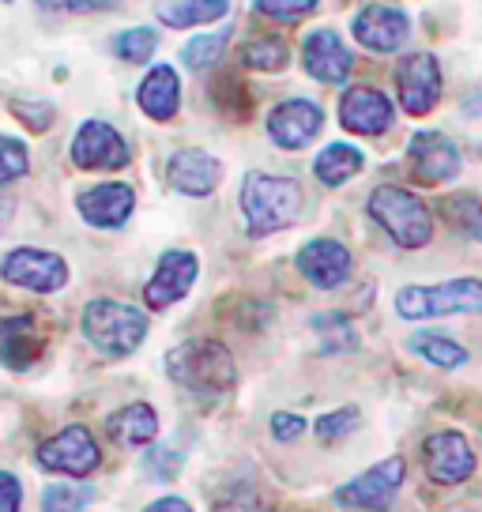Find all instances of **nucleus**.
<instances>
[{"label": "nucleus", "mask_w": 482, "mask_h": 512, "mask_svg": "<svg viewBox=\"0 0 482 512\" xmlns=\"http://www.w3.org/2000/svg\"><path fill=\"white\" fill-rule=\"evenodd\" d=\"M238 204H241L245 230L253 238L279 234V230H287L302 215V185L294 177L253 170V174H245V181H241Z\"/></svg>", "instance_id": "f257e3e1"}, {"label": "nucleus", "mask_w": 482, "mask_h": 512, "mask_svg": "<svg viewBox=\"0 0 482 512\" xmlns=\"http://www.w3.org/2000/svg\"><path fill=\"white\" fill-rule=\"evenodd\" d=\"M166 373H170V381L181 384L185 392H193V396H226L234 381H238V366H234V358L226 351L223 343H215V339H189V343H181L174 351L166 354Z\"/></svg>", "instance_id": "f03ea898"}, {"label": "nucleus", "mask_w": 482, "mask_h": 512, "mask_svg": "<svg viewBox=\"0 0 482 512\" xmlns=\"http://www.w3.org/2000/svg\"><path fill=\"white\" fill-rule=\"evenodd\" d=\"M83 336L106 358H125L147 336V313L129 302L113 298H95L83 305Z\"/></svg>", "instance_id": "7ed1b4c3"}, {"label": "nucleus", "mask_w": 482, "mask_h": 512, "mask_svg": "<svg viewBox=\"0 0 482 512\" xmlns=\"http://www.w3.org/2000/svg\"><path fill=\"white\" fill-rule=\"evenodd\" d=\"M370 215L373 223L385 230L388 238L403 249H422L434 238V215L418 200L415 192L400 185H381L370 192Z\"/></svg>", "instance_id": "20e7f679"}, {"label": "nucleus", "mask_w": 482, "mask_h": 512, "mask_svg": "<svg viewBox=\"0 0 482 512\" xmlns=\"http://www.w3.org/2000/svg\"><path fill=\"white\" fill-rule=\"evenodd\" d=\"M396 313L403 320L482 313V283L479 279H449V283H437V287H403L396 294Z\"/></svg>", "instance_id": "39448f33"}, {"label": "nucleus", "mask_w": 482, "mask_h": 512, "mask_svg": "<svg viewBox=\"0 0 482 512\" xmlns=\"http://www.w3.org/2000/svg\"><path fill=\"white\" fill-rule=\"evenodd\" d=\"M0 279L34 294H53L68 283V264L46 249H12L0 260Z\"/></svg>", "instance_id": "423d86ee"}, {"label": "nucleus", "mask_w": 482, "mask_h": 512, "mask_svg": "<svg viewBox=\"0 0 482 512\" xmlns=\"http://www.w3.org/2000/svg\"><path fill=\"white\" fill-rule=\"evenodd\" d=\"M38 464L46 471H57V475H76V479H87L98 464H102V452H98L91 430L83 426H68L57 437H49L46 445H38Z\"/></svg>", "instance_id": "0eeeda50"}, {"label": "nucleus", "mask_w": 482, "mask_h": 512, "mask_svg": "<svg viewBox=\"0 0 482 512\" xmlns=\"http://www.w3.org/2000/svg\"><path fill=\"white\" fill-rule=\"evenodd\" d=\"M196 272H200V264H196V256L189 249H170V253L159 256V268L155 275L147 279L144 287V302L147 309H170L174 302H181L196 283Z\"/></svg>", "instance_id": "6e6552de"}, {"label": "nucleus", "mask_w": 482, "mask_h": 512, "mask_svg": "<svg viewBox=\"0 0 482 512\" xmlns=\"http://www.w3.org/2000/svg\"><path fill=\"white\" fill-rule=\"evenodd\" d=\"M72 162L80 170H121L129 162V144L106 121H83L72 140Z\"/></svg>", "instance_id": "1a4fd4ad"}, {"label": "nucleus", "mask_w": 482, "mask_h": 512, "mask_svg": "<svg viewBox=\"0 0 482 512\" xmlns=\"http://www.w3.org/2000/svg\"><path fill=\"white\" fill-rule=\"evenodd\" d=\"M324 125V110L309 98H287L268 113V136L283 151H298L317 140V132Z\"/></svg>", "instance_id": "9d476101"}, {"label": "nucleus", "mask_w": 482, "mask_h": 512, "mask_svg": "<svg viewBox=\"0 0 482 512\" xmlns=\"http://www.w3.org/2000/svg\"><path fill=\"white\" fill-rule=\"evenodd\" d=\"M354 38L373 53H396L411 34V19L396 4H366L351 23Z\"/></svg>", "instance_id": "9b49d317"}, {"label": "nucleus", "mask_w": 482, "mask_h": 512, "mask_svg": "<svg viewBox=\"0 0 482 512\" xmlns=\"http://www.w3.org/2000/svg\"><path fill=\"white\" fill-rule=\"evenodd\" d=\"M422 456H426V475L441 486H456V482L471 479V471H475V452H471L464 433L456 430H441L434 437H426Z\"/></svg>", "instance_id": "f8f14e48"}, {"label": "nucleus", "mask_w": 482, "mask_h": 512, "mask_svg": "<svg viewBox=\"0 0 482 512\" xmlns=\"http://www.w3.org/2000/svg\"><path fill=\"white\" fill-rule=\"evenodd\" d=\"M396 87H400V102L407 113H430L441 98V64L434 53H411L396 72Z\"/></svg>", "instance_id": "ddd939ff"}, {"label": "nucleus", "mask_w": 482, "mask_h": 512, "mask_svg": "<svg viewBox=\"0 0 482 512\" xmlns=\"http://www.w3.org/2000/svg\"><path fill=\"white\" fill-rule=\"evenodd\" d=\"M403 460L400 456H388L377 467H370L366 475H358L354 482L339 486L336 490V505L343 509H381L388 497L403 486Z\"/></svg>", "instance_id": "4468645a"}, {"label": "nucleus", "mask_w": 482, "mask_h": 512, "mask_svg": "<svg viewBox=\"0 0 482 512\" xmlns=\"http://www.w3.org/2000/svg\"><path fill=\"white\" fill-rule=\"evenodd\" d=\"M407 159H411V170H415L418 181L426 185H441V181H452L460 174V151L449 136L441 132H415L411 144H407Z\"/></svg>", "instance_id": "2eb2a0df"}, {"label": "nucleus", "mask_w": 482, "mask_h": 512, "mask_svg": "<svg viewBox=\"0 0 482 512\" xmlns=\"http://www.w3.org/2000/svg\"><path fill=\"white\" fill-rule=\"evenodd\" d=\"M76 208H80L83 223L98 226V230H117V226L129 223L132 208H136V192L125 181H106L76 196Z\"/></svg>", "instance_id": "dca6fc26"}, {"label": "nucleus", "mask_w": 482, "mask_h": 512, "mask_svg": "<svg viewBox=\"0 0 482 512\" xmlns=\"http://www.w3.org/2000/svg\"><path fill=\"white\" fill-rule=\"evenodd\" d=\"M339 121L354 136H381V132L392 128L396 113H392V102L381 91H373V87H351L343 95V102H339Z\"/></svg>", "instance_id": "f3484780"}, {"label": "nucleus", "mask_w": 482, "mask_h": 512, "mask_svg": "<svg viewBox=\"0 0 482 512\" xmlns=\"http://www.w3.org/2000/svg\"><path fill=\"white\" fill-rule=\"evenodd\" d=\"M298 272L306 275L313 287L336 290L351 275V253H347V245H339L332 238H313L298 253Z\"/></svg>", "instance_id": "a211bd4d"}, {"label": "nucleus", "mask_w": 482, "mask_h": 512, "mask_svg": "<svg viewBox=\"0 0 482 512\" xmlns=\"http://www.w3.org/2000/svg\"><path fill=\"white\" fill-rule=\"evenodd\" d=\"M166 181L181 196H211L223 181V166L200 147H185L166 162Z\"/></svg>", "instance_id": "6ab92c4d"}, {"label": "nucleus", "mask_w": 482, "mask_h": 512, "mask_svg": "<svg viewBox=\"0 0 482 512\" xmlns=\"http://www.w3.org/2000/svg\"><path fill=\"white\" fill-rule=\"evenodd\" d=\"M302 64L317 83H343L351 76L354 57L336 31H309L302 42Z\"/></svg>", "instance_id": "aec40b11"}, {"label": "nucleus", "mask_w": 482, "mask_h": 512, "mask_svg": "<svg viewBox=\"0 0 482 512\" xmlns=\"http://www.w3.org/2000/svg\"><path fill=\"white\" fill-rule=\"evenodd\" d=\"M136 98H140V110H144L151 121H170V117L177 113V106H181V80H177V68H170V64H155V68L144 76V83H140Z\"/></svg>", "instance_id": "412c9836"}, {"label": "nucleus", "mask_w": 482, "mask_h": 512, "mask_svg": "<svg viewBox=\"0 0 482 512\" xmlns=\"http://www.w3.org/2000/svg\"><path fill=\"white\" fill-rule=\"evenodd\" d=\"M106 433L113 437V445L121 448L151 445L155 433H159V415L147 403H132V407H121L117 415L106 418Z\"/></svg>", "instance_id": "4be33fe9"}, {"label": "nucleus", "mask_w": 482, "mask_h": 512, "mask_svg": "<svg viewBox=\"0 0 482 512\" xmlns=\"http://www.w3.org/2000/svg\"><path fill=\"white\" fill-rule=\"evenodd\" d=\"M42 351V343L34 336V320L31 317H8L0 320V358L12 369L31 366Z\"/></svg>", "instance_id": "5701e85b"}, {"label": "nucleus", "mask_w": 482, "mask_h": 512, "mask_svg": "<svg viewBox=\"0 0 482 512\" xmlns=\"http://www.w3.org/2000/svg\"><path fill=\"white\" fill-rule=\"evenodd\" d=\"M226 16H230V0H162L159 4V19L174 31L215 23Z\"/></svg>", "instance_id": "b1692460"}, {"label": "nucleus", "mask_w": 482, "mask_h": 512, "mask_svg": "<svg viewBox=\"0 0 482 512\" xmlns=\"http://www.w3.org/2000/svg\"><path fill=\"white\" fill-rule=\"evenodd\" d=\"M366 166V155L358 151V147L351 144H328L313 159V174H317V181L321 185H328V189H336V185H343V181H351L358 170Z\"/></svg>", "instance_id": "393cba45"}, {"label": "nucleus", "mask_w": 482, "mask_h": 512, "mask_svg": "<svg viewBox=\"0 0 482 512\" xmlns=\"http://www.w3.org/2000/svg\"><path fill=\"white\" fill-rule=\"evenodd\" d=\"M411 351L422 354V358L437 369H460L467 362L464 347L452 343L449 336H437V332H415V336H411Z\"/></svg>", "instance_id": "a878e982"}, {"label": "nucleus", "mask_w": 482, "mask_h": 512, "mask_svg": "<svg viewBox=\"0 0 482 512\" xmlns=\"http://www.w3.org/2000/svg\"><path fill=\"white\" fill-rule=\"evenodd\" d=\"M226 42H230V27L211 31V34H196V38H189V42L181 46V64L193 68V72H204V68H211V64L223 57Z\"/></svg>", "instance_id": "bb28decb"}, {"label": "nucleus", "mask_w": 482, "mask_h": 512, "mask_svg": "<svg viewBox=\"0 0 482 512\" xmlns=\"http://www.w3.org/2000/svg\"><path fill=\"white\" fill-rule=\"evenodd\" d=\"M441 211H445V219L452 223V230H460V234H467V238L482 241L479 196H471V192H456V196H449V200L441 204Z\"/></svg>", "instance_id": "cd10ccee"}, {"label": "nucleus", "mask_w": 482, "mask_h": 512, "mask_svg": "<svg viewBox=\"0 0 482 512\" xmlns=\"http://www.w3.org/2000/svg\"><path fill=\"white\" fill-rule=\"evenodd\" d=\"M241 57H245L249 68H257V72H283L290 61V49L283 38L268 34V38H253L249 46L241 49Z\"/></svg>", "instance_id": "c85d7f7f"}, {"label": "nucleus", "mask_w": 482, "mask_h": 512, "mask_svg": "<svg viewBox=\"0 0 482 512\" xmlns=\"http://www.w3.org/2000/svg\"><path fill=\"white\" fill-rule=\"evenodd\" d=\"M95 490L83 482H53L42 490V512H83L91 505Z\"/></svg>", "instance_id": "c756f323"}, {"label": "nucleus", "mask_w": 482, "mask_h": 512, "mask_svg": "<svg viewBox=\"0 0 482 512\" xmlns=\"http://www.w3.org/2000/svg\"><path fill=\"white\" fill-rule=\"evenodd\" d=\"M155 49H159V38L147 31V27H132V31H121L113 38V53L129 64H147Z\"/></svg>", "instance_id": "7c9ffc66"}, {"label": "nucleus", "mask_w": 482, "mask_h": 512, "mask_svg": "<svg viewBox=\"0 0 482 512\" xmlns=\"http://www.w3.org/2000/svg\"><path fill=\"white\" fill-rule=\"evenodd\" d=\"M31 170V155L27 144L16 136H0V185H12Z\"/></svg>", "instance_id": "2f4dec72"}, {"label": "nucleus", "mask_w": 482, "mask_h": 512, "mask_svg": "<svg viewBox=\"0 0 482 512\" xmlns=\"http://www.w3.org/2000/svg\"><path fill=\"white\" fill-rule=\"evenodd\" d=\"M147 471H151V479H174L177 471H181V464H185V452L174 445H151V452H147Z\"/></svg>", "instance_id": "473e14b6"}, {"label": "nucleus", "mask_w": 482, "mask_h": 512, "mask_svg": "<svg viewBox=\"0 0 482 512\" xmlns=\"http://www.w3.org/2000/svg\"><path fill=\"white\" fill-rule=\"evenodd\" d=\"M317 4H321V0H253V8H257L260 16L283 19V23H294V19L309 16Z\"/></svg>", "instance_id": "72a5a7b5"}, {"label": "nucleus", "mask_w": 482, "mask_h": 512, "mask_svg": "<svg viewBox=\"0 0 482 512\" xmlns=\"http://www.w3.org/2000/svg\"><path fill=\"white\" fill-rule=\"evenodd\" d=\"M351 430H358V411L354 407H339V411H328V415L317 418V437L321 441H339Z\"/></svg>", "instance_id": "f704fd0d"}, {"label": "nucleus", "mask_w": 482, "mask_h": 512, "mask_svg": "<svg viewBox=\"0 0 482 512\" xmlns=\"http://www.w3.org/2000/svg\"><path fill=\"white\" fill-rule=\"evenodd\" d=\"M215 512H264V501L257 497L253 486H241L234 482L226 494L215 497Z\"/></svg>", "instance_id": "c9c22d12"}, {"label": "nucleus", "mask_w": 482, "mask_h": 512, "mask_svg": "<svg viewBox=\"0 0 482 512\" xmlns=\"http://www.w3.org/2000/svg\"><path fill=\"white\" fill-rule=\"evenodd\" d=\"M306 433V418L302 415H290V411H279V415H272V437L275 441H294V437H302Z\"/></svg>", "instance_id": "e433bc0d"}, {"label": "nucleus", "mask_w": 482, "mask_h": 512, "mask_svg": "<svg viewBox=\"0 0 482 512\" xmlns=\"http://www.w3.org/2000/svg\"><path fill=\"white\" fill-rule=\"evenodd\" d=\"M12 110H16L19 121H23V125H31L34 132H46L49 121H53V110H49L46 102H31V106H27V102H16Z\"/></svg>", "instance_id": "4c0bfd02"}, {"label": "nucleus", "mask_w": 482, "mask_h": 512, "mask_svg": "<svg viewBox=\"0 0 482 512\" xmlns=\"http://www.w3.org/2000/svg\"><path fill=\"white\" fill-rule=\"evenodd\" d=\"M19 505H23V486L16 475L0 471V512H19Z\"/></svg>", "instance_id": "58836bf2"}, {"label": "nucleus", "mask_w": 482, "mask_h": 512, "mask_svg": "<svg viewBox=\"0 0 482 512\" xmlns=\"http://www.w3.org/2000/svg\"><path fill=\"white\" fill-rule=\"evenodd\" d=\"M38 8H49V12H98V8H110V0H38Z\"/></svg>", "instance_id": "ea45409f"}, {"label": "nucleus", "mask_w": 482, "mask_h": 512, "mask_svg": "<svg viewBox=\"0 0 482 512\" xmlns=\"http://www.w3.org/2000/svg\"><path fill=\"white\" fill-rule=\"evenodd\" d=\"M144 512H193V505L181 501V497H162V501H155V505H147Z\"/></svg>", "instance_id": "a19ab883"}, {"label": "nucleus", "mask_w": 482, "mask_h": 512, "mask_svg": "<svg viewBox=\"0 0 482 512\" xmlns=\"http://www.w3.org/2000/svg\"><path fill=\"white\" fill-rule=\"evenodd\" d=\"M8 4H12V0H8Z\"/></svg>", "instance_id": "79ce46f5"}]
</instances>
